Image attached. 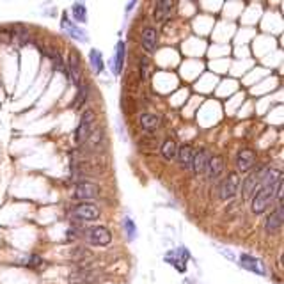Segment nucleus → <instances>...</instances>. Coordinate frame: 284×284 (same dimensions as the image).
Returning <instances> with one entry per match:
<instances>
[{
	"label": "nucleus",
	"mask_w": 284,
	"mask_h": 284,
	"mask_svg": "<svg viewBox=\"0 0 284 284\" xmlns=\"http://www.w3.org/2000/svg\"><path fill=\"white\" fill-rule=\"evenodd\" d=\"M279 180H281L279 171H275V169L265 171L263 180L259 183V188H258V192L252 197V211L256 215L265 213V210L270 205V201L275 196V183L279 181Z\"/></svg>",
	"instance_id": "1"
},
{
	"label": "nucleus",
	"mask_w": 284,
	"mask_h": 284,
	"mask_svg": "<svg viewBox=\"0 0 284 284\" xmlns=\"http://www.w3.org/2000/svg\"><path fill=\"white\" fill-rule=\"evenodd\" d=\"M94 123H96V116H94L93 110H85L82 114V119L78 123V128H77V133H75V140L77 142H84L89 139V135L94 131Z\"/></svg>",
	"instance_id": "2"
},
{
	"label": "nucleus",
	"mask_w": 284,
	"mask_h": 284,
	"mask_svg": "<svg viewBox=\"0 0 284 284\" xmlns=\"http://www.w3.org/2000/svg\"><path fill=\"white\" fill-rule=\"evenodd\" d=\"M71 217L78 220H96L100 217V208L91 203H78L71 208Z\"/></svg>",
	"instance_id": "3"
},
{
	"label": "nucleus",
	"mask_w": 284,
	"mask_h": 284,
	"mask_svg": "<svg viewBox=\"0 0 284 284\" xmlns=\"http://www.w3.org/2000/svg\"><path fill=\"white\" fill-rule=\"evenodd\" d=\"M238 188H240V180H238V174L236 173L228 174V178L220 183V188H219L220 199H224V201L233 199V197L238 194Z\"/></svg>",
	"instance_id": "4"
},
{
	"label": "nucleus",
	"mask_w": 284,
	"mask_h": 284,
	"mask_svg": "<svg viewBox=\"0 0 284 284\" xmlns=\"http://www.w3.org/2000/svg\"><path fill=\"white\" fill-rule=\"evenodd\" d=\"M87 240L91 245H98V247H107L112 240V234L107 228L103 226H96L87 231Z\"/></svg>",
	"instance_id": "5"
},
{
	"label": "nucleus",
	"mask_w": 284,
	"mask_h": 284,
	"mask_svg": "<svg viewBox=\"0 0 284 284\" xmlns=\"http://www.w3.org/2000/svg\"><path fill=\"white\" fill-rule=\"evenodd\" d=\"M64 73L68 75V78H70L71 84L77 85V87H78V85L84 82V78H82V71H80L78 55H77L75 52H71L70 57H68V68H66Z\"/></svg>",
	"instance_id": "6"
},
{
	"label": "nucleus",
	"mask_w": 284,
	"mask_h": 284,
	"mask_svg": "<svg viewBox=\"0 0 284 284\" xmlns=\"http://www.w3.org/2000/svg\"><path fill=\"white\" fill-rule=\"evenodd\" d=\"M98 194H100V190L94 183L80 181V183H77V186H75V199H80V201H84V203H87V201H91V199H96Z\"/></svg>",
	"instance_id": "7"
},
{
	"label": "nucleus",
	"mask_w": 284,
	"mask_h": 284,
	"mask_svg": "<svg viewBox=\"0 0 284 284\" xmlns=\"http://www.w3.org/2000/svg\"><path fill=\"white\" fill-rule=\"evenodd\" d=\"M254 162H256V151H254V149H249V148L242 149V151L236 155L238 173H247V171H251Z\"/></svg>",
	"instance_id": "8"
},
{
	"label": "nucleus",
	"mask_w": 284,
	"mask_h": 284,
	"mask_svg": "<svg viewBox=\"0 0 284 284\" xmlns=\"http://www.w3.org/2000/svg\"><path fill=\"white\" fill-rule=\"evenodd\" d=\"M210 158L211 155L206 148H201L199 151H196V153H194V158H192V171H194V174H197V176H199V174H205Z\"/></svg>",
	"instance_id": "9"
},
{
	"label": "nucleus",
	"mask_w": 284,
	"mask_h": 284,
	"mask_svg": "<svg viewBox=\"0 0 284 284\" xmlns=\"http://www.w3.org/2000/svg\"><path fill=\"white\" fill-rule=\"evenodd\" d=\"M98 279H100V274L91 270V268H87V270H85V268L77 270L75 274H71L70 277H68V281H70L71 284H94Z\"/></svg>",
	"instance_id": "10"
},
{
	"label": "nucleus",
	"mask_w": 284,
	"mask_h": 284,
	"mask_svg": "<svg viewBox=\"0 0 284 284\" xmlns=\"http://www.w3.org/2000/svg\"><path fill=\"white\" fill-rule=\"evenodd\" d=\"M281 226H283V206L279 205L268 217H266L265 231L268 234H275L281 229Z\"/></svg>",
	"instance_id": "11"
},
{
	"label": "nucleus",
	"mask_w": 284,
	"mask_h": 284,
	"mask_svg": "<svg viewBox=\"0 0 284 284\" xmlns=\"http://www.w3.org/2000/svg\"><path fill=\"white\" fill-rule=\"evenodd\" d=\"M174 158L178 160L180 167L185 169V171H188V169H192V158H194V151H192V148L188 144L181 146V148L176 149V156H174Z\"/></svg>",
	"instance_id": "12"
},
{
	"label": "nucleus",
	"mask_w": 284,
	"mask_h": 284,
	"mask_svg": "<svg viewBox=\"0 0 284 284\" xmlns=\"http://www.w3.org/2000/svg\"><path fill=\"white\" fill-rule=\"evenodd\" d=\"M222 171H224L222 156H219V155L211 156L210 162H208V167H206V176H208V180H211V181H213V180H219Z\"/></svg>",
	"instance_id": "13"
},
{
	"label": "nucleus",
	"mask_w": 284,
	"mask_h": 284,
	"mask_svg": "<svg viewBox=\"0 0 284 284\" xmlns=\"http://www.w3.org/2000/svg\"><path fill=\"white\" fill-rule=\"evenodd\" d=\"M156 43H158V34H156V30H155L153 27L144 28V32H142V48L151 53V52L156 50Z\"/></svg>",
	"instance_id": "14"
},
{
	"label": "nucleus",
	"mask_w": 284,
	"mask_h": 284,
	"mask_svg": "<svg viewBox=\"0 0 284 284\" xmlns=\"http://www.w3.org/2000/svg\"><path fill=\"white\" fill-rule=\"evenodd\" d=\"M263 174H265V169H259V171H254V173L245 178V181H243V194L245 196H251L254 192L256 185H259L261 180H263Z\"/></svg>",
	"instance_id": "15"
},
{
	"label": "nucleus",
	"mask_w": 284,
	"mask_h": 284,
	"mask_svg": "<svg viewBox=\"0 0 284 284\" xmlns=\"http://www.w3.org/2000/svg\"><path fill=\"white\" fill-rule=\"evenodd\" d=\"M162 123V116L160 114H151V112H146L140 116V126L144 128L146 131H155Z\"/></svg>",
	"instance_id": "16"
},
{
	"label": "nucleus",
	"mask_w": 284,
	"mask_h": 284,
	"mask_svg": "<svg viewBox=\"0 0 284 284\" xmlns=\"http://www.w3.org/2000/svg\"><path fill=\"white\" fill-rule=\"evenodd\" d=\"M174 2H171V0H162V2H156V5H155V20H158V22H162V20L169 18L171 16V13H173L174 9Z\"/></svg>",
	"instance_id": "17"
},
{
	"label": "nucleus",
	"mask_w": 284,
	"mask_h": 284,
	"mask_svg": "<svg viewBox=\"0 0 284 284\" xmlns=\"http://www.w3.org/2000/svg\"><path fill=\"white\" fill-rule=\"evenodd\" d=\"M87 98H89V85H87V82H82V84L78 85V93L75 96V102L71 107H73L75 110H78V108L87 102Z\"/></svg>",
	"instance_id": "18"
},
{
	"label": "nucleus",
	"mask_w": 284,
	"mask_h": 284,
	"mask_svg": "<svg viewBox=\"0 0 284 284\" xmlns=\"http://www.w3.org/2000/svg\"><path fill=\"white\" fill-rule=\"evenodd\" d=\"M176 140L171 139V137H167V139L163 140L162 148H160V153H162V156L165 160H173L174 156H176Z\"/></svg>",
	"instance_id": "19"
},
{
	"label": "nucleus",
	"mask_w": 284,
	"mask_h": 284,
	"mask_svg": "<svg viewBox=\"0 0 284 284\" xmlns=\"http://www.w3.org/2000/svg\"><path fill=\"white\" fill-rule=\"evenodd\" d=\"M240 263H242V266H245L247 270H251V272H258V274H265V270H263V266L259 265V261H256L254 258H251V256H242L240 258Z\"/></svg>",
	"instance_id": "20"
},
{
	"label": "nucleus",
	"mask_w": 284,
	"mask_h": 284,
	"mask_svg": "<svg viewBox=\"0 0 284 284\" xmlns=\"http://www.w3.org/2000/svg\"><path fill=\"white\" fill-rule=\"evenodd\" d=\"M100 140H103V130L102 128H96V130L89 135V139L85 140V146H87V149H94V151H96V149H100V144H102Z\"/></svg>",
	"instance_id": "21"
},
{
	"label": "nucleus",
	"mask_w": 284,
	"mask_h": 284,
	"mask_svg": "<svg viewBox=\"0 0 284 284\" xmlns=\"http://www.w3.org/2000/svg\"><path fill=\"white\" fill-rule=\"evenodd\" d=\"M62 27H64L66 32L70 34L71 37H75V39H84V37H85V34L82 32V30H80V28L77 27L75 24H71V22L66 18V16L62 18Z\"/></svg>",
	"instance_id": "22"
},
{
	"label": "nucleus",
	"mask_w": 284,
	"mask_h": 284,
	"mask_svg": "<svg viewBox=\"0 0 284 284\" xmlns=\"http://www.w3.org/2000/svg\"><path fill=\"white\" fill-rule=\"evenodd\" d=\"M123 62H125V43L119 41L116 48V62H114V73L119 75L123 70Z\"/></svg>",
	"instance_id": "23"
},
{
	"label": "nucleus",
	"mask_w": 284,
	"mask_h": 284,
	"mask_svg": "<svg viewBox=\"0 0 284 284\" xmlns=\"http://www.w3.org/2000/svg\"><path fill=\"white\" fill-rule=\"evenodd\" d=\"M70 256H71V259H75V261H85V259H91V258H93V252L85 247H77L70 252Z\"/></svg>",
	"instance_id": "24"
},
{
	"label": "nucleus",
	"mask_w": 284,
	"mask_h": 284,
	"mask_svg": "<svg viewBox=\"0 0 284 284\" xmlns=\"http://www.w3.org/2000/svg\"><path fill=\"white\" fill-rule=\"evenodd\" d=\"M89 61H91V66L96 73H102L103 71V59H102V53L98 50H93L91 55H89Z\"/></svg>",
	"instance_id": "25"
},
{
	"label": "nucleus",
	"mask_w": 284,
	"mask_h": 284,
	"mask_svg": "<svg viewBox=\"0 0 284 284\" xmlns=\"http://www.w3.org/2000/svg\"><path fill=\"white\" fill-rule=\"evenodd\" d=\"M73 14H75V18L78 20V22H87V9H85L82 4H75L73 5Z\"/></svg>",
	"instance_id": "26"
},
{
	"label": "nucleus",
	"mask_w": 284,
	"mask_h": 284,
	"mask_svg": "<svg viewBox=\"0 0 284 284\" xmlns=\"http://www.w3.org/2000/svg\"><path fill=\"white\" fill-rule=\"evenodd\" d=\"M148 68H149L148 59H146V57H142V59H140V62H139V77H140V80L148 78Z\"/></svg>",
	"instance_id": "27"
},
{
	"label": "nucleus",
	"mask_w": 284,
	"mask_h": 284,
	"mask_svg": "<svg viewBox=\"0 0 284 284\" xmlns=\"http://www.w3.org/2000/svg\"><path fill=\"white\" fill-rule=\"evenodd\" d=\"M0 43H13L11 28H0Z\"/></svg>",
	"instance_id": "28"
},
{
	"label": "nucleus",
	"mask_w": 284,
	"mask_h": 284,
	"mask_svg": "<svg viewBox=\"0 0 284 284\" xmlns=\"http://www.w3.org/2000/svg\"><path fill=\"white\" fill-rule=\"evenodd\" d=\"M125 226H126V233H128V236L130 238L135 236V226H133V222H131L130 219H126Z\"/></svg>",
	"instance_id": "29"
},
{
	"label": "nucleus",
	"mask_w": 284,
	"mask_h": 284,
	"mask_svg": "<svg viewBox=\"0 0 284 284\" xmlns=\"http://www.w3.org/2000/svg\"><path fill=\"white\" fill-rule=\"evenodd\" d=\"M27 265H28V266H39V265H43V261H41V258L34 254V256H30V258L27 259Z\"/></svg>",
	"instance_id": "30"
}]
</instances>
